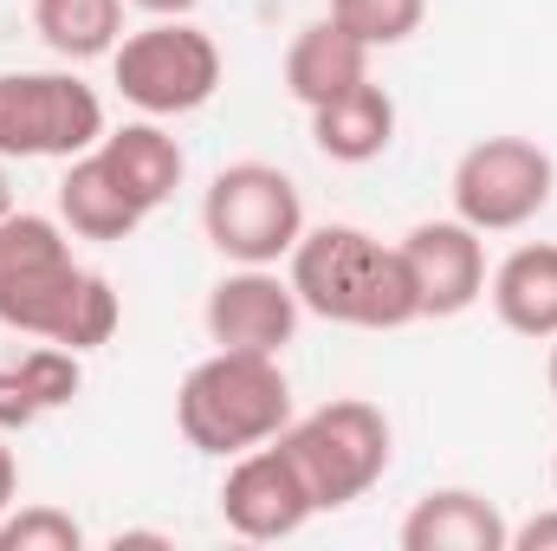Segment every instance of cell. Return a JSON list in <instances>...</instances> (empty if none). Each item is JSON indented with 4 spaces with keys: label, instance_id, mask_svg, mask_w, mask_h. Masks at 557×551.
Returning <instances> with one entry per match:
<instances>
[{
    "label": "cell",
    "instance_id": "6da1fadb",
    "mask_svg": "<svg viewBox=\"0 0 557 551\" xmlns=\"http://www.w3.org/2000/svg\"><path fill=\"white\" fill-rule=\"evenodd\" d=\"M0 325L85 357V351L117 338L124 298L104 273L78 267L72 234H65L59 215L13 208L0 221Z\"/></svg>",
    "mask_w": 557,
    "mask_h": 551
},
{
    "label": "cell",
    "instance_id": "5b68a950",
    "mask_svg": "<svg viewBox=\"0 0 557 551\" xmlns=\"http://www.w3.org/2000/svg\"><path fill=\"white\" fill-rule=\"evenodd\" d=\"M201 234L234 267H278L305 234V195L278 162H227L201 195Z\"/></svg>",
    "mask_w": 557,
    "mask_h": 551
},
{
    "label": "cell",
    "instance_id": "4fadbf2b",
    "mask_svg": "<svg viewBox=\"0 0 557 551\" xmlns=\"http://www.w3.org/2000/svg\"><path fill=\"white\" fill-rule=\"evenodd\" d=\"M486 298H493V318H499L512 338L552 344L557 338V241H525V247H512V254L486 273Z\"/></svg>",
    "mask_w": 557,
    "mask_h": 551
},
{
    "label": "cell",
    "instance_id": "d4e9b609",
    "mask_svg": "<svg viewBox=\"0 0 557 551\" xmlns=\"http://www.w3.org/2000/svg\"><path fill=\"white\" fill-rule=\"evenodd\" d=\"M131 7H137V13H149V20H188L201 0H131Z\"/></svg>",
    "mask_w": 557,
    "mask_h": 551
},
{
    "label": "cell",
    "instance_id": "8992f818",
    "mask_svg": "<svg viewBox=\"0 0 557 551\" xmlns=\"http://www.w3.org/2000/svg\"><path fill=\"white\" fill-rule=\"evenodd\" d=\"M111 78L143 118H188L221 91V46L195 20H149L117 39Z\"/></svg>",
    "mask_w": 557,
    "mask_h": 551
},
{
    "label": "cell",
    "instance_id": "ba28073f",
    "mask_svg": "<svg viewBox=\"0 0 557 551\" xmlns=\"http://www.w3.org/2000/svg\"><path fill=\"white\" fill-rule=\"evenodd\" d=\"M454 215L480 234H519L532 228L557 195V162L532 137H480L454 162Z\"/></svg>",
    "mask_w": 557,
    "mask_h": 551
},
{
    "label": "cell",
    "instance_id": "ffe728a7",
    "mask_svg": "<svg viewBox=\"0 0 557 551\" xmlns=\"http://www.w3.org/2000/svg\"><path fill=\"white\" fill-rule=\"evenodd\" d=\"M13 370L26 377V390H33V403L52 415V409H72L78 403V390H85V357L78 351H65V344H33V351H20L13 357Z\"/></svg>",
    "mask_w": 557,
    "mask_h": 551
},
{
    "label": "cell",
    "instance_id": "9c48e42d",
    "mask_svg": "<svg viewBox=\"0 0 557 551\" xmlns=\"http://www.w3.org/2000/svg\"><path fill=\"white\" fill-rule=\"evenodd\" d=\"M221 519L234 539H253V546H273L292 539L318 519V500L298 474V461L285 454V441H260L247 454L227 461V480H221Z\"/></svg>",
    "mask_w": 557,
    "mask_h": 551
},
{
    "label": "cell",
    "instance_id": "8fae6325",
    "mask_svg": "<svg viewBox=\"0 0 557 551\" xmlns=\"http://www.w3.org/2000/svg\"><path fill=\"white\" fill-rule=\"evenodd\" d=\"M403 260L416 279V305L421 318H460L486 298V234L467 228L460 215L447 221H416L403 241Z\"/></svg>",
    "mask_w": 557,
    "mask_h": 551
},
{
    "label": "cell",
    "instance_id": "52a82bcc",
    "mask_svg": "<svg viewBox=\"0 0 557 551\" xmlns=\"http://www.w3.org/2000/svg\"><path fill=\"white\" fill-rule=\"evenodd\" d=\"M104 98L78 72H0V156L72 162L104 143Z\"/></svg>",
    "mask_w": 557,
    "mask_h": 551
},
{
    "label": "cell",
    "instance_id": "7c38bea8",
    "mask_svg": "<svg viewBox=\"0 0 557 551\" xmlns=\"http://www.w3.org/2000/svg\"><path fill=\"white\" fill-rule=\"evenodd\" d=\"M396 546L403 551H506L512 546V526H506V513L486 493H473V487H434V493H421L416 506H409Z\"/></svg>",
    "mask_w": 557,
    "mask_h": 551
},
{
    "label": "cell",
    "instance_id": "4316f807",
    "mask_svg": "<svg viewBox=\"0 0 557 551\" xmlns=\"http://www.w3.org/2000/svg\"><path fill=\"white\" fill-rule=\"evenodd\" d=\"M13 215V182H7V156H0V221Z\"/></svg>",
    "mask_w": 557,
    "mask_h": 551
},
{
    "label": "cell",
    "instance_id": "7a4b0ae2",
    "mask_svg": "<svg viewBox=\"0 0 557 551\" xmlns=\"http://www.w3.org/2000/svg\"><path fill=\"white\" fill-rule=\"evenodd\" d=\"M285 279L298 292V305L324 325H350V331H403L416 325V279L403 247H383L376 234L331 221V228H305L298 247L285 254Z\"/></svg>",
    "mask_w": 557,
    "mask_h": 551
},
{
    "label": "cell",
    "instance_id": "9a60e30c",
    "mask_svg": "<svg viewBox=\"0 0 557 551\" xmlns=\"http://www.w3.org/2000/svg\"><path fill=\"white\" fill-rule=\"evenodd\" d=\"M363 78H370V46L350 39L331 13L311 20V26L285 46V91H292L305 111L331 105L337 91H350V85H363Z\"/></svg>",
    "mask_w": 557,
    "mask_h": 551
},
{
    "label": "cell",
    "instance_id": "3957f363",
    "mask_svg": "<svg viewBox=\"0 0 557 551\" xmlns=\"http://www.w3.org/2000/svg\"><path fill=\"white\" fill-rule=\"evenodd\" d=\"M285 421H292V383L267 351H208L175 390L182 441L214 461H234L273 441Z\"/></svg>",
    "mask_w": 557,
    "mask_h": 551
},
{
    "label": "cell",
    "instance_id": "5bb4252c",
    "mask_svg": "<svg viewBox=\"0 0 557 551\" xmlns=\"http://www.w3.org/2000/svg\"><path fill=\"white\" fill-rule=\"evenodd\" d=\"M311 143H318V156H331L344 169H363V162L389 156V143H396V98L376 78L337 91L331 105L311 111Z\"/></svg>",
    "mask_w": 557,
    "mask_h": 551
},
{
    "label": "cell",
    "instance_id": "83f0119b",
    "mask_svg": "<svg viewBox=\"0 0 557 551\" xmlns=\"http://www.w3.org/2000/svg\"><path fill=\"white\" fill-rule=\"evenodd\" d=\"M545 383H552V396H557V338H552V364H545Z\"/></svg>",
    "mask_w": 557,
    "mask_h": 551
},
{
    "label": "cell",
    "instance_id": "277c9868",
    "mask_svg": "<svg viewBox=\"0 0 557 551\" xmlns=\"http://www.w3.org/2000/svg\"><path fill=\"white\" fill-rule=\"evenodd\" d=\"M278 441L298 461L318 513L357 506L389 474V454H396L389 415L376 409V403H363V396H337V403H324V409H311V415H292L278 428Z\"/></svg>",
    "mask_w": 557,
    "mask_h": 551
},
{
    "label": "cell",
    "instance_id": "484cf974",
    "mask_svg": "<svg viewBox=\"0 0 557 551\" xmlns=\"http://www.w3.org/2000/svg\"><path fill=\"white\" fill-rule=\"evenodd\" d=\"M111 546L124 551V546H169V539H162V532H117V539H111Z\"/></svg>",
    "mask_w": 557,
    "mask_h": 551
},
{
    "label": "cell",
    "instance_id": "ac0fdd59",
    "mask_svg": "<svg viewBox=\"0 0 557 551\" xmlns=\"http://www.w3.org/2000/svg\"><path fill=\"white\" fill-rule=\"evenodd\" d=\"M33 33L65 59H111L124 39V0H33Z\"/></svg>",
    "mask_w": 557,
    "mask_h": 551
},
{
    "label": "cell",
    "instance_id": "30bf717a",
    "mask_svg": "<svg viewBox=\"0 0 557 551\" xmlns=\"http://www.w3.org/2000/svg\"><path fill=\"white\" fill-rule=\"evenodd\" d=\"M298 292L278 267H234L227 279H214L208 305H201V325H208V344L214 351H267L285 357V344L298 338Z\"/></svg>",
    "mask_w": 557,
    "mask_h": 551
},
{
    "label": "cell",
    "instance_id": "7402d4cb",
    "mask_svg": "<svg viewBox=\"0 0 557 551\" xmlns=\"http://www.w3.org/2000/svg\"><path fill=\"white\" fill-rule=\"evenodd\" d=\"M39 415H46V409L33 403L26 377H20L13 364H0V434H20V428H33Z\"/></svg>",
    "mask_w": 557,
    "mask_h": 551
},
{
    "label": "cell",
    "instance_id": "44dd1931",
    "mask_svg": "<svg viewBox=\"0 0 557 551\" xmlns=\"http://www.w3.org/2000/svg\"><path fill=\"white\" fill-rule=\"evenodd\" d=\"M0 551H85V526L59 506H7L0 513Z\"/></svg>",
    "mask_w": 557,
    "mask_h": 551
},
{
    "label": "cell",
    "instance_id": "f1b7e54d",
    "mask_svg": "<svg viewBox=\"0 0 557 551\" xmlns=\"http://www.w3.org/2000/svg\"><path fill=\"white\" fill-rule=\"evenodd\" d=\"M552 487H557V454H552Z\"/></svg>",
    "mask_w": 557,
    "mask_h": 551
},
{
    "label": "cell",
    "instance_id": "2e32d148",
    "mask_svg": "<svg viewBox=\"0 0 557 551\" xmlns=\"http://www.w3.org/2000/svg\"><path fill=\"white\" fill-rule=\"evenodd\" d=\"M98 156H104V169L117 175V188L137 201L143 215H156L182 188V175H188V156H182V143L162 131V118H137L124 131H104Z\"/></svg>",
    "mask_w": 557,
    "mask_h": 551
},
{
    "label": "cell",
    "instance_id": "d6986e66",
    "mask_svg": "<svg viewBox=\"0 0 557 551\" xmlns=\"http://www.w3.org/2000/svg\"><path fill=\"white\" fill-rule=\"evenodd\" d=\"M331 20L363 39L370 52H389V46H409L428 20V0H331Z\"/></svg>",
    "mask_w": 557,
    "mask_h": 551
},
{
    "label": "cell",
    "instance_id": "e0dca14e",
    "mask_svg": "<svg viewBox=\"0 0 557 551\" xmlns=\"http://www.w3.org/2000/svg\"><path fill=\"white\" fill-rule=\"evenodd\" d=\"M59 221H65V234L111 247V241H131L149 215L117 188V175L104 169V156L85 149V156H72L65 175H59Z\"/></svg>",
    "mask_w": 557,
    "mask_h": 551
},
{
    "label": "cell",
    "instance_id": "603a6c76",
    "mask_svg": "<svg viewBox=\"0 0 557 551\" xmlns=\"http://www.w3.org/2000/svg\"><path fill=\"white\" fill-rule=\"evenodd\" d=\"M506 551H557V506L532 513L525 526H512V546Z\"/></svg>",
    "mask_w": 557,
    "mask_h": 551
},
{
    "label": "cell",
    "instance_id": "cb8c5ba5",
    "mask_svg": "<svg viewBox=\"0 0 557 551\" xmlns=\"http://www.w3.org/2000/svg\"><path fill=\"white\" fill-rule=\"evenodd\" d=\"M13 493H20V461H13V448H7V434H0V513L13 506Z\"/></svg>",
    "mask_w": 557,
    "mask_h": 551
}]
</instances>
